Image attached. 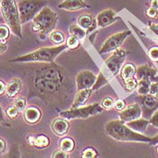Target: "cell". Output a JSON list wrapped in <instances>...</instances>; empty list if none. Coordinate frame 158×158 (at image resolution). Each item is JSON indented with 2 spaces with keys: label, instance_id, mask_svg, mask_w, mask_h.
<instances>
[{
  "label": "cell",
  "instance_id": "cell-1",
  "mask_svg": "<svg viewBox=\"0 0 158 158\" xmlns=\"http://www.w3.org/2000/svg\"><path fill=\"white\" fill-rule=\"evenodd\" d=\"M64 74L58 65L50 62L38 68L33 76V89L43 96H53L60 92L64 84Z\"/></svg>",
  "mask_w": 158,
  "mask_h": 158
},
{
  "label": "cell",
  "instance_id": "cell-2",
  "mask_svg": "<svg viewBox=\"0 0 158 158\" xmlns=\"http://www.w3.org/2000/svg\"><path fill=\"white\" fill-rule=\"evenodd\" d=\"M126 56L127 53L122 49H118L110 55L100 68L97 81L92 88L93 91L108 84L118 73H120Z\"/></svg>",
  "mask_w": 158,
  "mask_h": 158
},
{
  "label": "cell",
  "instance_id": "cell-3",
  "mask_svg": "<svg viewBox=\"0 0 158 158\" xmlns=\"http://www.w3.org/2000/svg\"><path fill=\"white\" fill-rule=\"evenodd\" d=\"M106 132L111 138L121 142H139L150 143L152 137L146 136L142 133H138L131 129L122 120H112L105 127Z\"/></svg>",
  "mask_w": 158,
  "mask_h": 158
},
{
  "label": "cell",
  "instance_id": "cell-4",
  "mask_svg": "<svg viewBox=\"0 0 158 158\" xmlns=\"http://www.w3.org/2000/svg\"><path fill=\"white\" fill-rule=\"evenodd\" d=\"M68 48L67 44H58L54 47H43L35 51L18 56L11 60V62H46L50 63L54 61L59 54Z\"/></svg>",
  "mask_w": 158,
  "mask_h": 158
},
{
  "label": "cell",
  "instance_id": "cell-5",
  "mask_svg": "<svg viewBox=\"0 0 158 158\" xmlns=\"http://www.w3.org/2000/svg\"><path fill=\"white\" fill-rule=\"evenodd\" d=\"M57 22L58 15L48 6H44L33 19V30L39 33L40 39L45 40L56 27Z\"/></svg>",
  "mask_w": 158,
  "mask_h": 158
},
{
  "label": "cell",
  "instance_id": "cell-6",
  "mask_svg": "<svg viewBox=\"0 0 158 158\" xmlns=\"http://www.w3.org/2000/svg\"><path fill=\"white\" fill-rule=\"evenodd\" d=\"M1 12L6 23L11 29L13 34L22 39V23L18 6L16 5L15 0H1Z\"/></svg>",
  "mask_w": 158,
  "mask_h": 158
},
{
  "label": "cell",
  "instance_id": "cell-7",
  "mask_svg": "<svg viewBox=\"0 0 158 158\" xmlns=\"http://www.w3.org/2000/svg\"><path fill=\"white\" fill-rule=\"evenodd\" d=\"M102 111H103V107L99 103H93L91 105L61 111L60 112V117L69 119V120L84 119V118L96 116L98 114L101 113Z\"/></svg>",
  "mask_w": 158,
  "mask_h": 158
},
{
  "label": "cell",
  "instance_id": "cell-8",
  "mask_svg": "<svg viewBox=\"0 0 158 158\" xmlns=\"http://www.w3.org/2000/svg\"><path fill=\"white\" fill-rule=\"evenodd\" d=\"M46 4L45 0H21L18 4L21 23L25 24L34 19Z\"/></svg>",
  "mask_w": 158,
  "mask_h": 158
},
{
  "label": "cell",
  "instance_id": "cell-9",
  "mask_svg": "<svg viewBox=\"0 0 158 158\" xmlns=\"http://www.w3.org/2000/svg\"><path fill=\"white\" fill-rule=\"evenodd\" d=\"M131 35L130 31H123L117 33L115 35H112L110 36L103 44L102 47L99 49L98 52L99 54H105V53H109L111 52H115L123 44V43L125 42V40Z\"/></svg>",
  "mask_w": 158,
  "mask_h": 158
},
{
  "label": "cell",
  "instance_id": "cell-10",
  "mask_svg": "<svg viewBox=\"0 0 158 158\" xmlns=\"http://www.w3.org/2000/svg\"><path fill=\"white\" fill-rule=\"evenodd\" d=\"M98 76L90 71H82L78 73L76 77V85L77 89H92L97 81Z\"/></svg>",
  "mask_w": 158,
  "mask_h": 158
},
{
  "label": "cell",
  "instance_id": "cell-11",
  "mask_svg": "<svg viewBox=\"0 0 158 158\" xmlns=\"http://www.w3.org/2000/svg\"><path fill=\"white\" fill-rule=\"evenodd\" d=\"M142 116V110L137 103L128 105L125 110L120 112L119 118L125 123L133 121L135 119L140 118Z\"/></svg>",
  "mask_w": 158,
  "mask_h": 158
},
{
  "label": "cell",
  "instance_id": "cell-12",
  "mask_svg": "<svg viewBox=\"0 0 158 158\" xmlns=\"http://www.w3.org/2000/svg\"><path fill=\"white\" fill-rule=\"evenodd\" d=\"M118 19H119V17L117 16L116 12L113 11L112 9H107V10L100 12L98 15L97 18H96L98 27L99 28L107 27L113 23H115L116 20Z\"/></svg>",
  "mask_w": 158,
  "mask_h": 158
},
{
  "label": "cell",
  "instance_id": "cell-13",
  "mask_svg": "<svg viewBox=\"0 0 158 158\" xmlns=\"http://www.w3.org/2000/svg\"><path fill=\"white\" fill-rule=\"evenodd\" d=\"M52 130L56 135L59 136H63L68 133L69 128H70V123L69 119H66L64 118H55L53 121L52 122L51 125Z\"/></svg>",
  "mask_w": 158,
  "mask_h": 158
},
{
  "label": "cell",
  "instance_id": "cell-14",
  "mask_svg": "<svg viewBox=\"0 0 158 158\" xmlns=\"http://www.w3.org/2000/svg\"><path fill=\"white\" fill-rule=\"evenodd\" d=\"M58 7L67 11H76L83 8H89V6L86 4L84 0H64L58 5Z\"/></svg>",
  "mask_w": 158,
  "mask_h": 158
},
{
  "label": "cell",
  "instance_id": "cell-15",
  "mask_svg": "<svg viewBox=\"0 0 158 158\" xmlns=\"http://www.w3.org/2000/svg\"><path fill=\"white\" fill-rule=\"evenodd\" d=\"M92 92H93L92 89H85L79 90L74 98V100H73L71 109H75V108H80V107L85 106V104L89 100Z\"/></svg>",
  "mask_w": 158,
  "mask_h": 158
},
{
  "label": "cell",
  "instance_id": "cell-16",
  "mask_svg": "<svg viewBox=\"0 0 158 158\" xmlns=\"http://www.w3.org/2000/svg\"><path fill=\"white\" fill-rule=\"evenodd\" d=\"M42 118V113L40 110L36 107H28L24 111V121L28 124L34 125L36 124L37 122L40 121Z\"/></svg>",
  "mask_w": 158,
  "mask_h": 158
},
{
  "label": "cell",
  "instance_id": "cell-17",
  "mask_svg": "<svg viewBox=\"0 0 158 158\" xmlns=\"http://www.w3.org/2000/svg\"><path fill=\"white\" fill-rule=\"evenodd\" d=\"M157 73V71L152 67L149 64H145V65H141L138 68H136V79L137 80H142V79H148V80H152L156 74Z\"/></svg>",
  "mask_w": 158,
  "mask_h": 158
},
{
  "label": "cell",
  "instance_id": "cell-18",
  "mask_svg": "<svg viewBox=\"0 0 158 158\" xmlns=\"http://www.w3.org/2000/svg\"><path fill=\"white\" fill-rule=\"evenodd\" d=\"M26 139H27L28 143L31 146H35V147H38V148L47 147L49 146V144H50L49 138L44 135L30 134L28 135Z\"/></svg>",
  "mask_w": 158,
  "mask_h": 158
},
{
  "label": "cell",
  "instance_id": "cell-19",
  "mask_svg": "<svg viewBox=\"0 0 158 158\" xmlns=\"http://www.w3.org/2000/svg\"><path fill=\"white\" fill-rule=\"evenodd\" d=\"M78 24L87 30V33L93 31L98 26L97 20H95L90 15L84 14L78 18Z\"/></svg>",
  "mask_w": 158,
  "mask_h": 158
},
{
  "label": "cell",
  "instance_id": "cell-20",
  "mask_svg": "<svg viewBox=\"0 0 158 158\" xmlns=\"http://www.w3.org/2000/svg\"><path fill=\"white\" fill-rule=\"evenodd\" d=\"M23 88V82L20 79L15 78L9 81L6 87V94L8 98H15Z\"/></svg>",
  "mask_w": 158,
  "mask_h": 158
},
{
  "label": "cell",
  "instance_id": "cell-21",
  "mask_svg": "<svg viewBox=\"0 0 158 158\" xmlns=\"http://www.w3.org/2000/svg\"><path fill=\"white\" fill-rule=\"evenodd\" d=\"M127 127H129L131 129H133L135 131L138 132V133H144L146 130L148 125L150 124V121L144 119V118H137L135 119L133 121H129L126 123Z\"/></svg>",
  "mask_w": 158,
  "mask_h": 158
},
{
  "label": "cell",
  "instance_id": "cell-22",
  "mask_svg": "<svg viewBox=\"0 0 158 158\" xmlns=\"http://www.w3.org/2000/svg\"><path fill=\"white\" fill-rule=\"evenodd\" d=\"M135 73H136V68L133 63H130V62L123 65L120 71V75L123 81H127L128 79L134 78Z\"/></svg>",
  "mask_w": 158,
  "mask_h": 158
},
{
  "label": "cell",
  "instance_id": "cell-23",
  "mask_svg": "<svg viewBox=\"0 0 158 158\" xmlns=\"http://www.w3.org/2000/svg\"><path fill=\"white\" fill-rule=\"evenodd\" d=\"M150 86H151V80H148V79L139 80L138 84H137V93L141 96L149 94Z\"/></svg>",
  "mask_w": 158,
  "mask_h": 158
},
{
  "label": "cell",
  "instance_id": "cell-24",
  "mask_svg": "<svg viewBox=\"0 0 158 158\" xmlns=\"http://www.w3.org/2000/svg\"><path fill=\"white\" fill-rule=\"evenodd\" d=\"M69 32H70L71 35L77 37L80 40H83L85 38L86 34H87L85 29L82 28L81 26H80L79 24H72V25H70Z\"/></svg>",
  "mask_w": 158,
  "mask_h": 158
},
{
  "label": "cell",
  "instance_id": "cell-25",
  "mask_svg": "<svg viewBox=\"0 0 158 158\" xmlns=\"http://www.w3.org/2000/svg\"><path fill=\"white\" fill-rule=\"evenodd\" d=\"M75 147V142L72 137H63L60 142V148L66 153L73 152Z\"/></svg>",
  "mask_w": 158,
  "mask_h": 158
},
{
  "label": "cell",
  "instance_id": "cell-26",
  "mask_svg": "<svg viewBox=\"0 0 158 158\" xmlns=\"http://www.w3.org/2000/svg\"><path fill=\"white\" fill-rule=\"evenodd\" d=\"M142 98H143L144 106L148 110H154L157 106L158 99L154 95H151V94L144 95L142 96Z\"/></svg>",
  "mask_w": 158,
  "mask_h": 158
},
{
  "label": "cell",
  "instance_id": "cell-27",
  "mask_svg": "<svg viewBox=\"0 0 158 158\" xmlns=\"http://www.w3.org/2000/svg\"><path fill=\"white\" fill-rule=\"evenodd\" d=\"M50 40L54 44H62L65 41V36L64 35L60 32V31H56L53 30L51 34H50Z\"/></svg>",
  "mask_w": 158,
  "mask_h": 158
},
{
  "label": "cell",
  "instance_id": "cell-28",
  "mask_svg": "<svg viewBox=\"0 0 158 158\" xmlns=\"http://www.w3.org/2000/svg\"><path fill=\"white\" fill-rule=\"evenodd\" d=\"M10 28L8 25L1 24L0 26V40L1 42H6L10 35Z\"/></svg>",
  "mask_w": 158,
  "mask_h": 158
},
{
  "label": "cell",
  "instance_id": "cell-29",
  "mask_svg": "<svg viewBox=\"0 0 158 158\" xmlns=\"http://www.w3.org/2000/svg\"><path fill=\"white\" fill-rule=\"evenodd\" d=\"M80 39H78L77 37L73 36V35H70V37H68L66 44L68 46V48L70 49H76L77 47H79L80 45Z\"/></svg>",
  "mask_w": 158,
  "mask_h": 158
},
{
  "label": "cell",
  "instance_id": "cell-30",
  "mask_svg": "<svg viewBox=\"0 0 158 158\" xmlns=\"http://www.w3.org/2000/svg\"><path fill=\"white\" fill-rule=\"evenodd\" d=\"M14 105L19 110V111H24L26 109V99L22 97L17 98L15 99Z\"/></svg>",
  "mask_w": 158,
  "mask_h": 158
},
{
  "label": "cell",
  "instance_id": "cell-31",
  "mask_svg": "<svg viewBox=\"0 0 158 158\" xmlns=\"http://www.w3.org/2000/svg\"><path fill=\"white\" fill-rule=\"evenodd\" d=\"M98 156V152L91 147H88L82 152V157L83 158H95Z\"/></svg>",
  "mask_w": 158,
  "mask_h": 158
},
{
  "label": "cell",
  "instance_id": "cell-32",
  "mask_svg": "<svg viewBox=\"0 0 158 158\" xmlns=\"http://www.w3.org/2000/svg\"><path fill=\"white\" fill-rule=\"evenodd\" d=\"M137 84H138V82L135 78H131V79L125 81V87H126L127 91L134 90L135 88H137Z\"/></svg>",
  "mask_w": 158,
  "mask_h": 158
},
{
  "label": "cell",
  "instance_id": "cell-33",
  "mask_svg": "<svg viewBox=\"0 0 158 158\" xmlns=\"http://www.w3.org/2000/svg\"><path fill=\"white\" fill-rule=\"evenodd\" d=\"M101 106L103 107V109L106 110H111L114 106H115V102L113 100V98L110 97L104 98L101 101Z\"/></svg>",
  "mask_w": 158,
  "mask_h": 158
},
{
  "label": "cell",
  "instance_id": "cell-34",
  "mask_svg": "<svg viewBox=\"0 0 158 158\" xmlns=\"http://www.w3.org/2000/svg\"><path fill=\"white\" fill-rule=\"evenodd\" d=\"M18 112H19V110L15 106V105H12V106H9L6 110V114L7 115V117H9L10 118H15L18 115Z\"/></svg>",
  "mask_w": 158,
  "mask_h": 158
},
{
  "label": "cell",
  "instance_id": "cell-35",
  "mask_svg": "<svg viewBox=\"0 0 158 158\" xmlns=\"http://www.w3.org/2000/svg\"><path fill=\"white\" fill-rule=\"evenodd\" d=\"M52 158H68L70 157L69 156V153H66L64 152L63 150H61V148L59 150H55L53 153H52Z\"/></svg>",
  "mask_w": 158,
  "mask_h": 158
},
{
  "label": "cell",
  "instance_id": "cell-36",
  "mask_svg": "<svg viewBox=\"0 0 158 158\" xmlns=\"http://www.w3.org/2000/svg\"><path fill=\"white\" fill-rule=\"evenodd\" d=\"M148 55L150 57V59L154 61H158V47L155 46L149 50L148 52Z\"/></svg>",
  "mask_w": 158,
  "mask_h": 158
},
{
  "label": "cell",
  "instance_id": "cell-37",
  "mask_svg": "<svg viewBox=\"0 0 158 158\" xmlns=\"http://www.w3.org/2000/svg\"><path fill=\"white\" fill-rule=\"evenodd\" d=\"M114 107L118 111L121 112L127 108V105H126V102L123 99H118L117 101H115V106Z\"/></svg>",
  "mask_w": 158,
  "mask_h": 158
},
{
  "label": "cell",
  "instance_id": "cell-38",
  "mask_svg": "<svg viewBox=\"0 0 158 158\" xmlns=\"http://www.w3.org/2000/svg\"><path fill=\"white\" fill-rule=\"evenodd\" d=\"M149 121H150V124H152L153 126H155L158 128V110L154 113V115L152 116Z\"/></svg>",
  "mask_w": 158,
  "mask_h": 158
},
{
  "label": "cell",
  "instance_id": "cell-39",
  "mask_svg": "<svg viewBox=\"0 0 158 158\" xmlns=\"http://www.w3.org/2000/svg\"><path fill=\"white\" fill-rule=\"evenodd\" d=\"M158 92V82H151V86H150V92L149 94L151 95H156Z\"/></svg>",
  "mask_w": 158,
  "mask_h": 158
},
{
  "label": "cell",
  "instance_id": "cell-40",
  "mask_svg": "<svg viewBox=\"0 0 158 158\" xmlns=\"http://www.w3.org/2000/svg\"><path fill=\"white\" fill-rule=\"evenodd\" d=\"M146 15L149 16V17H156V15H157V9H156V8H154V7H150V8H148L147 10H146Z\"/></svg>",
  "mask_w": 158,
  "mask_h": 158
},
{
  "label": "cell",
  "instance_id": "cell-41",
  "mask_svg": "<svg viewBox=\"0 0 158 158\" xmlns=\"http://www.w3.org/2000/svg\"><path fill=\"white\" fill-rule=\"evenodd\" d=\"M148 26H149L150 30H152V31H153V32L158 36V24H154V23H149Z\"/></svg>",
  "mask_w": 158,
  "mask_h": 158
},
{
  "label": "cell",
  "instance_id": "cell-42",
  "mask_svg": "<svg viewBox=\"0 0 158 158\" xmlns=\"http://www.w3.org/2000/svg\"><path fill=\"white\" fill-rule=\"evenodd\" d=\"M0 142H1L0 152H1V154H4V153L6 152V141H5L3 138H1V139H0Z\"/></svg>",
  "mask_w": 158,
  "mask_h": 158
},
{
  "label": "cell",
  "instance_id": "cell-43",
  "mask_svg": "<svg viewBox=\"0 0 158 158\" xmlns=\"http://www.w3.org/2000/svg\"><path fill=\"white\" fill-rule=\"evenodd\" d=\"M0 95H3L4 93H6V87L7 85H6L5 83H4V81H0Z\"/></svg>",
  "mask_w": 158,
  "mask_h": 158
},
{
  "label": "cell",
  "instance_id": "cell-44",
  "mask_svg": "<svg viewBox=\"0 0 158 158\" xmlns=\"http://www.w3.org/2000/svg\"><path fill=\"white\" fill-rule=\"evenodd\" d=\"M7 49V43L6 42H1V44H0V51H1V53H4Z\"/></svg>",
  "mask_w": 158,
  "mask_h": 158
},
{
  "label": "cell",
  "instance_id": "cell-45",
  "mask_svg": "<svg viewBox=\"0 0 158 158\" xmlns=\"http://www.w3.org/2000/svg\"><path fill=\"white\" fill-rule=\"evenodd\" d=\"M151 146H155V145H157L158 144V134L156 135V136H154V137H152V139H151V142L149 143Z\"/></svg>",
  "mask_w": 158,
  "mask_h": 158
},
{
  "label": "cell",
  "instance_id": "cell-46",
  "mask_svg": "<svg viewBox=\"0 0 158 158\" xmlns=\"http://www.w3.org/2000/svg\"><path fill=\"white\" fill-rule=\"evenodd\" d=\"M151 6L152 7H154V8H156V9H158V3L156 0H153L152 1V3H151Z\"/></svg>",
  "mask_w": 158,
  "mask_h": 158
},
{
  "label": "cell",
  "instance_id": "cell-47",
  "mask_svg": "<svg viewBox=\"0 0 158 158\" xmlns=\"http://www.w3.org/2000/svg\"><path fill=\"white\" fill-rule=\"evenodd\" d=\"M155 96H156V98H157V99H158V92H157V93H156V95H155Z\"/></svg>",
  "mask_w": 158,
  "mask_h": 158
},
{
  "label": "cell",
  "instance_id": "cell-48",
  "mask_svg": "<svg viewBox=\"0 0 158 158\" xmlns=\"http://www.w3.org/2000/svg\"><path fill=\"white\" fill-rule=\"evenodd\" d=\"M156 153H157V155H158V146H157V148H156Z\"/></svg>",
  "mask_w": 158,
  "mask_h": 158
}]
</instances>
